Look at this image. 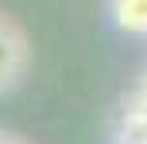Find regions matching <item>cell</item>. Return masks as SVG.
Here are the masks:
<instances>
[{"label": "cell", "instance_id": "obj_2", "mask_svg": "<svg viewBox=\"0 0 147 144\" xmlns=\"http://www.w3.org/2000/svg\"><path fill=\"white\" fill-rule=\"evenodd\" d=\"M112 16L132 35H143L147 31V0H112Z\"/></svg>", "mask_w": 147, "mask_h": 144}, {"label": "cell", "instance_id": "obj_1", "mask_svg": "<svg viewBox=\"0 0 147 144\" xmlns=\"http://www.w3.org/2000/svg\"><path fill=\"white\" fill-rule=\"evenodd\" d=\"M27 62H31L27 35L20 31V23H16V20L0 16V93H12L16 86L23 82Z\"/></svg>", "mask_w": 147, "mask_h": 144}]
</instances>
